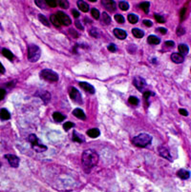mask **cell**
<instances>
[{
	"instance_id": "3",
	"label": "cell",
	"mask_w": 191,
	"mask_h": 192,
	"mask_svg": "<svg viewBox=\"0 0 191 192\" xmlns=\"http://www.w3.org/2000/svg\"><path fill=\"white\" fill-rule=\"evenodd\" d=\"M28 141L31 144L32 149L36 151V152H44L47 150V147L45 145H43L42 143H40L38 137L35 134H30L28 137Z\"/></svg>"
},
{
	"instance_id": "7",
	"label": "cell",
	"mask_w": 191,
	"mask_h": 192,
	"mask_svg": "<svg viewBox=\"0 0 191 192\" xmlns=\"http://www.w3.org/2000/svg\"><path fill=\"white\" fill-rule=\"evenodd\" d=\"M133 85L135 86V88L139 90V91H142L146 87V81L143 79L142 77L139 76H136L133 79Z\"/></svg>"
},
{
	"instance_id": "5",
	"label": "cell",
	"mask_w": 191,
	"mask_h": 192,
	"mask_svg": "<svg viewBox=\"0 0 191 192\" xmlns=\"http://www.w3.org/2000/svg\"><path fill=\"white\" fill-rule=\"evenodd\" d=\"M39 76L41 79H44V80L49 81V82L58 81V74L52 69H47V68L42 69L39 73Z\"/></svg>"
},
{
	"instance_id": "50",
	"label": "cell",
	"mask_w": 191,
	"mask_h": 192,
	"mask_svg": "<svg viewBox=\"0 0 191 192\" xmlns=\"http://www.w3.org/2000/svg\"><path fill=\"white\" fill-rule=\"evenodd\" d=\"M179 112H180V114H182L183 116H187V115H188L187 110H185L184 109H179Z\"/></svg>"
},
{
	"instance_id": "34",
	"label": "cell",
	"mask_w": 191,
	"mask_h": 192,
	"mask_svg": "<svg viewBox=\"0 0 191 192\" xmlns=\"http://www.w3.org/2000/svg\"><path fill=\"white\" fill-rule=\"evenodd\" d=\"M89 33L91 36L95 37V38H98L100 36V33H99V30L96 29V28H92L90 31H89Z\"/></svg>"
},
{
	"instance_id": "24",
	"label": "cell",
	"mask_w": 191,
	"mask_h": 192,
	"mask_svg": "<svg viewBox=\"0 0 191 192\" xmlns=\"http://www.w3.org/2000/svg\"><path fill=\"white\" fill-rule=\"evenodd\" d=\"M78 7L83 13H87L89 11V5L84 1H78Z\"/></svg>"
},
{
	"instance_id": "20",
	"label": "cell",
	"mask_w": 191,
	"mask_h": 192,
	"mask_svg": "<svg viewBox=\"0 0 191 192\" xmlns=\"http://www.w3.org/2000/svg\"><path fill=\"white\" fill-rule=\"evenodd\" d=\"M87 135L91 138H97L101 135V131L99 129H91L87 131Z\"/></svg>"
},
{
	"instance_id": "8",
	"label": "cell",
	"mask_w": 191,
	"mask_h": 192,
	"mask_svg": "<svg viewBox=\"0 0 191 192\" xmlns=\"http://www.w3.org/2000/svg\"><path fill=\"white\" fill-rule=\"evenodd\" d=\"M56 15L57 16V18H58V20L60 21V23H61V25H64V26H69V25H71L72 24V20H71V18L65 13H63V12H57V13H56Z\"/></svg>"
},
{
	"instance_id": "33",
	"label": "cell",
	"mask_w": 191,
	"mask_h": 192,
	"mask_svg": "<svg viewBox=\"0 0 191 192\" xmlns=\"http://www.w3.org/2000/svg\"><path fill=\"white\" fill-rule=\"evenodd\" d=\"M118 7L122 11H127L129 9V4L126 1H121L118 3Z\"/></svg>"
},
{
	"instance_id": "10",
	"label": "cell",
	"mask_w": 191,
	"mask_h": 192,
	"mask_svg": "<svg viewBox=\"0 0 191 192\" xmlns=\"http://www.w3.org/2000/svg\"><path fill=\"white\" fill-rule=\"evenodd\" d=\"M35 96L39 97L45 104H48L51 100V94L46 90H40L35 93Z\"/></svg>"
},
{
	"instance_id": "40",
	"label": "cell",
	"mask_w": 191,
	"mask_h": 192,
	"mask_svg": "<svg viewBox=\"0 0 191 192\" xmlns=\"http://www.w3.org/2000/svg\"><path fill=\"white\" fill-rule=\"evenodd\" d=\"M45 3H46L48 6L52 7V8H55V7L57 5V1H54V0H46Z\"/></svg>"
},
{
	"instance_id": "2",
	"label": "cell",
	"mask_w": 191,
	"mask_h": 192,
	"mask_svg": "<svg viewBox=\"0 0 191 192\" xmlns=\"http://www.w3.org/2000/svg\"><path fill=\"white\" fill-rule=\"evenodd\" d=\"M152 142V136L147 133H141L134 137L132 140L133 145L138 148H146Z\"/></svg>"
},
{
	"instance_id": "18",
	"label": "cell",
	"mask_w": 191,
	"mask_h": 192,
	"mask_svg": "<svg viewBox=\"0 0 191 192\" xmlns=\"http://www.w3.org/2000/svg\"><path fill=\"white\" fill-rule=\"evenodd\" d=\"M73 114L74 116H76L77 118L80 119V120H85L86 119V115L84 113V111L81 109H76L73 110Z\"/></svg>"
},
{
	"instance_id": "38",
	"label": "cell",
	"mask_w": 191,
	"mask_h": 192,
	"mask_svg": "<svg viewBox=\"0 0 191 192\" xmlns=\"http://www.w3.org/2000/svg\"><path fill=\"white\" fill-rule=\"evenodd\" d=\"M154 17H155V19L157 20V22H159V23H164V22H165V18H164L163 16L160 15V14L155 13V14H154Z\"/></svg>"
},
{
	"instance_id": "17",
	"label": "cell",
	"mask_w": 191,
	"mask_h": 192,
	"mask_svg": "<svg viewBox=\"0 0 191 192\" xmlns=\"http://www.w3.org/2000/svg\"><path fill=\"white\" fill-rule=\"evenodd\" d=\"M72 140H73L74 142H77V143H83L84 141H85V139H84V137L80 134V133H79L78 131H74L73 132V136H72Z\"/></svg>"
},
{
	"instance_id": "45",
	"label": "cell",
	"mask_w": 191,
	"mask_h": 192,
	"mask_svg": "<svg viewBox=\"0 0 191 192\" xmlns=\"http://www.w3.org/2000/svg\"><path fill=\"white\" fill-rule=\"evenodd\" d=\"M142 23H143V25H145L146 27H152L153 26V23L150 20H143Z\"/></svg>"
},
{
	"instance_id": "44",
	"label": "cell",
	"mask_w": 191,
	"mask_h": 192,
	"mask_svg": "<svg viewBox=\"0 0 191 192\" xmlns=\"http://www.w3.org/2000/svg\"><path fill=\"white\" fill-rule=\"evenodd\" d=\"M108 51L111 52V53H115V52L117 51V47H116V45H115V44H110V45L108 46Z\"/></svg>"
},
{
	"instance_id": "9",
	"label": "cell",
	"mask_w": 191,
	"mask_h": 192,
	"mask_svg": "<svg viewBox=\"0 0 191 192\" xmlns=\"http://www.w3.org/2000/svg\"><path fill=\"white\" fill-rule=\"evenodd\" d=\"M5 159H7V161L9 162V164L13 167H18L19 165V162H20V159L14 155V154H6L5 155Z\"/></svg>"
},
{
	"instance_id": "11",
	"label": "cell",
	"mask_w": 191,
	"mask_h": 192,
	"mask_svg": "<svg viewBox=\"0 0 191 192\" xmlns=\"http://www.w3.org/2000/svg\"><path fill=\"white\" fill-rule=\"evenodd\" d=\"M159 154L162 157V158H164V159H166V160H168V161H170V162H172L173 161V159H172V157H171V155H170V152H169V150L167 149V148H165V147H160L159 148Z\"/></svg>"
},
{
	"instance_id": "39",
	"label": "cell",
	"mask_w": 191,
	"mask_h": 192,
	"mask_svg": "<svg viewBox=\"0 0 191 192\" xmlns=\"http://www.w3.org/2000/svg\"><path fill=\"white\" fill-rule=\"evenodd\" d=\"M58 5H59L62 9H68V8H69V2H68V1H64V0L58 1Z\"/></svg>"
},
{
	"instance_id": "46",
	"label": "cell",
	"mask_w": 191,
	"mask_h": 192,
	"mask_svg": "<svg viewBox=\"0 0 191 192\" xmlns=\"http://www.w3.org/2000/svg\"><path fill=\"white\" fill-rule=\"evenodd\" d=\"M75 24H76L77 28H78V29H79L80 31H83V30H84V28H83V26H82V24H81V23H80L79 20H76Z\"/></svg>"
},
{
	"instance_id": "6",
	"label": "cell",
	"mask_w": 191,
	"mask_h": 192,
	"mask_svg": "<svg viewBox=\"0 0 191 192\" xmlns=\"http://www.w3.org/2000/svg\"><path fill=\"white\" fill-rule=\"evenodd\" d=\"M69 95H70V98L73 100L75 103L77 104H81L82 103V97H81V94L80 92L74 87L70 88L69 89Z\"/></svg>"
},
{
	"instance_id": "13",
	"label": "cell",
	"mask_w": 191,
	"mask_h": 192,
	"mask_svg": "<svg viewBox=\"0 0 191 192\" xmlns=\"http://www.w3.org/2000/svg\"><path fill=\"white\" fill-rule=\"evenodd\" d=\"M113 33H114V34H115V36H116L117 38L121 39V40H123V39H125V38L127 37L126 32L123 31V30H122V29L116 28V29H114Z\"/></svg>"
},
{
	"instance_id": "4",
	"label": "cell",
	"mask_w": 191,
	"mask_h": 192,
	"mask_svg": "<svg viewBox=\"0 0 191 192\" xmlns=\"http://www.w3.org/2000/svg\"><path fill=\"white\" fill-rule=\"evenodd\" d=\"M41 55V50L37 45L30 44L28 46V59L31 62H36Z\"/></svg>"
},
{
	"instance_id": "49",
	"label": "cell",
	"mask_w": 191,
	"mask_h": 192,
	"mask_svg": "<svg viewBox=\"0 0 191 192\" xmlns=\"http://www.w3.org/2000/svg\"><path fill=\"white\" fill-rule=\"evenodd\" d=\"M156 31H157V32H159V33H161V34H165V33H167V30H166L165 28H161V27L158 28Z\"/></svg>"
},
{
	"instance_id": "27",
	"label": "cell",
	"mask_w": 191,
	"mask_h": 192,
	"mask_svg": "<svg viewBox=\"0 0 191 192\" xmlns=\"http://www.w3.org/2000/svg\"><path fill=\"white\" fill-rule=\"evenodd\" d=\"M139 7L145 12V13H149V7H150V3L149 2H147V1H145V2H141L139 5Z\"/></svg>"
},
{
	"instance_id": "1",
	"label": "cell",
	"mask_w": 191,
	"mask_h": 192,
	"mask_svg": "<svg viewBox=\"0 0 191 192\" xmlns=\"http://www.w3.org/2000/svg\"><path fill=\"white\" fill-rule=\"evenodd\" d=\"M81 162L84 169L86 171H90L91 169L98 164L99 162V155L97 151L94 149H86L82 152L81 155Z\"/></svg>"
},
{
	"instance_id": "47",
	"label": "cell",
	"mask_w": 191,
	"mask_h": 192,
	"mask_svg": "<svg viewBox=\"0 0 191 192\" xmlns=\"http://www.w3.org/2000/svg\"><path fill=\"white\" fill-rule=\"evenodd\" d=\"M70 33H71V35L73 36V37H75V38H78L79 37V33L75 31V30H73V29H71L70 31Z\"/></svg>"
},
{
	"instance_id": "22",
	"label": "cell",
	"mask_w": 191,
	"mask_h": 192,
	"mask_svg": "<svg viewBox=\"0 0 191 192\" xmlns=\"http://www.w3.org/2000/svg\"><path fill=\"white\" fill-rule=\"evenodd\" d=\"M0 118L2 120H10L11 119V113L7 109H0Z\"/></svg>"
},
{
	"instance_id": "12",
	"label": "cell",
	"mask_w": 191,
	"mask_h": 192,
	"mask_svg": "<svg viewBox=\"0 0 191 192\" xmlns=\"http://www.w3.org/2000/svg\"><path fill=\"white\" fill-rule=\"evenodd\" d=\"M79 86H80V88L82 89H84L86 92H88L90 94H94L95 91H96L95 88L92 85H90V84H88L86 82H79Z\"/></svg>"
},
{
	"instance_id": "41",
	"label": "cell",
	"mask_w": 191,
	"mask_h": 192,
	"mask_svg": "<svg viewBox=\"0 0 191 192\" xmlns=\"http://www.w3.org/2000/svg\"><path fill=\"white\" fill-rule=\"evenodd\" d=\"M155 93L152 92V91H145V93H143V98H145V100H148L149 97H151V96H154Z\"/></svg>"
},
{
	"instance_id": "53",
	"label": "cell",
	"mask_w": 191,
	"mask_h": 192,
	"mask_svg": "<svg viewBox=\"0 0 191 192\" xmlns=\"http://www.w3.org/2000/svg\"><path fill=\"white\" fill-rule=\"evenodd\" d=\"M5 71H6V69H5V68H4V66L2 65L1 62H0V73L4 74V73H5Z\"/></svg>"
},
{
	"instance_id": "36",
	"label": "cell",
	"mask_w": 191,
	"mask_h": 192,
	"mask_svg": "<svg viewBox=\"0 0 191 192\" xmlns=\"http://www.w3.org/2000/svg\"><path fill=\"white\" fill-rule=\"evenodd\" d=\"M74 127H75V124L72 123V122H66V123H64V125H63V129H64L65 131H68L70 129L74 128Z\"/></svg>"
},
{
	"instance_id": "15",
	"label": "cell",
	"mask_w": 191,
	"mask_h": 192,
	"mask_svg": "<svg viewBox=\"0 0 191 192\" xmlns=\"http://www.w3.org/2000/svg\"><path fill=\"white\" fill-rule=\"evenodd\" d=\"M177 176H178L180 179H182V180H187V179L190 177V172H189L188 170H186V169H182L178 170Z\"/></svg>"
},
{
	"instance_id": "30",
	"label": "cell",
	"mask_w": 191,
	"mask_h": 192,
	"mask_svg": "<svg viewBox=\"0 0 191 192\" xmlns=\"http://www.w3.org/2000/svg\"><path fill=\"white\" fill-rule=\"evenodd\" d=\"M101 22H102L103 24H105V25H109V24L111 23V17L109 16V14H108L106 12H104V13H102Z\"/></svg>"
},
{
	"instance_id": "32",
	"label": "cell",
	"mask_w": 191,
	"mask_h": 192,
	"mask_svg": "<svg viewBox=\"0 0 191 192\" xmlns=\"http://www.w3.org/2000/svg\"><path fill=\"white\" fill-rule=\"evenodd\" d=\"M128 102L132 106H138L139 104V100L136 97V96H130L128 99Z\"/></svg>"
},
{
	"instance_id": "51",
	"label": "cell",
	"mask_w": 191,
	"mask_h": 192,
	"mask_svg": "<svg viewBox=\"0 0 191 192\" xmlns=\"http://www.w3.org/2000/svg\"><path fill=\"white\" fill-rule=\"evenodd\" d=\"M164 45H165V46H167V47H170V48H172V47H174L175 43H174L173 41H166V42H164Z\"/></svg>"
},
{
	"instance_id": "31",
	"label": "cell",
	"mask_w": 191,
	"mask_h": 192,
	"mask_svg": "<svg viewBox=\"0 0 191 192\" xmlns=\"http://www.w3.org/2000/svg\"><path fill=\"white\" fill-rule=\"evenodd\" d=\"M127 19H128V21H129L131 24H136V23L139 21V17H138V15H136V14H134V13H130V14H128Z\"/></svg>"
},
{
	"instance_id": "52",
	"label": "cell",
	"mask_w": 191,
	"mask_h": 192,
	"mask_svg": "<svg viewBox=\"0 0 191 192\" xmlns=\"http://www.w3.org/2000/svg\"><path fill=\"white\" fill-rule=\"evenodd\" d=\"M72 13H73V15H74L75 18H79V15H80L79 12H78L77 10H73V11H72Z\"/></svg>"
},
{
	"instance_id": "16",
	"label": "cell",
	"mask_w": 191,
	"mask_h": 192,
	"mask_svg": "<svg viewBox=\"0 0 191 192\" xmlns=\"http://www.w3.org/2000/svg\"><path fill=\"white\" fill-rule=\"evenodd\" d=\"M53 118H54V120H55V122H57V123H61V122H63L64 120H65L66 116H64L62 113H60V112H58V111H56V112L53 113Z\"/></svg>"
},
{
	"instance_id": "43",
	"label": "cell",
	"mask_w": 191,
	"mask_h": 192,
	"mask_svg": "<svg viewBox=\"0 0 191 192\" xmlns=\"http://www.w3.org/2000/svg\"><path fill=\"white\" fill-rule=\"evenodd\" d=\"M6 96V90L4 88H0V101H2Z\"/></svg>"
},
{
	"instance_id": "28",
	"label": "cell",
	"mask_w": 191,
	"mask_h": 192,
	"mask_svg": "<svg viewBox=\"0 0 191 192\" xmlns=\"http://www.w3.org/2000/svg\"><path fill=\"white\" fill-rule=\"evenodd\" d=\"M50 20H51L53 25H55L56 27H60L61 26V23H60V21L58 20V18H57V16L56 14H52L50 16Z\"/></svg>"
},
{
	"instance_id": "23",
	"label": "cell",
	"mask_w": 191,
	"mask_h": 192,
	"mask_svg": "<svg viewBox=\"0 0 191 192\" xmlns=\"http://www.w3.org/2000/svg\"><path fill=\"white\" fill-rule=\"evenodd\" d=\"M102 4L109 11H115V9H116V2L115 1H109V0L107 1V0H105V1H102Z\"/></svg>"
},
{
	"instance_id": "48",
	"label": "cell",
	"mask_w": 191,
	"mask_h": 192,
	"mask_svg": "<svg viewBox=\"0 0 191 192\" xmlns=\"http://www.w3.org/2000/svg\"><path fill=\"white\" fill-rule=\"evenodd\" d=\"M185 12H186V10H185V8H183V9H182V11H181V13H180V16H181V20L183 21V19H184V17H185Z\"/></svg>"
},
{
	"instance_id": "25",
	"label": "cell",
	"mask_w": 191,
	"mask_h": 192,
	"mask_svg": "<svg viewBox=\"0 0 191 192\" xmlns=\"http://www.w3.org/2000/svg\"><path fill=\"white\" fill-rule=\"evenodd\" d=\"M132 33H133V35H134L135 37H137V38H142L143 36H145V32L141 31V30H139V29H137V28H135V29L132 30Z\"/></svg>"
},
{
	"instance_id": "26",
	"label": "cell",
	"mask_w": 191,
	"mask_h": 192,
	"mask_svg": "<svg viewBox=\"0 0 191 192\" xmlns=\"http://www.w3.org/2000/svg\"><path fill=\"white\" fill-rule=\"evenodd\" d=\"M38 19H39V21L43 24V25H45L46 27H50V21L48 20V18L45 16V15H43V14H38Z\"/></svg>"
},
{
	"instance_id": "29",
	"label": "cell",
	"mask_w": 191,
	"mask_h": 192,
	"mask_svg": "<svg viewBox=\"0 0 191 192\" xmlns=\"http://www.w3.org/2000/svg\"><path fill=\"white\" fill-rule=\"evenodd\" d=\"M2 53H3V55H4L7 59H9L10 61H13V60H14V54H13V53H12L10 50H8V49H3V50H2Z\"/></svg>"
},
{
	"instance_id": "14",
	"label": "cell",
	"mask_w": 191,
	"mask_h": 192,
	"mask_svg": "<svg viewBox=\"0 0 191 192\" xmlns=\"http://www.w3.org/2000/svg\"><path fill=\"white\" fill-rule=\"evenodd\" d=\"M170 58H171V60H172L174 63H176V64H182V63L184 61V56L182 55V54H180V53H172V55H171Z\"/></svg>"
},
{
	"instance_id": "37",
	"label": "cell",
	"mask_w": 191,
	"mask_h": 192,
	"mask_svg": "<svg viewBox=\"0 0 191 192\" xmlns=\"http://www.w3.org/2000/svg\"><path fill=\"white\" fill-rule=\"evenodd\" d=\"M115 20H116L117 23H119V24H123L124 21H125L124 17H123L122 14H116V15H115Z\"/></svg>"
},
{
	"instance_id": "19",
	"label": "cell",
	"mask_w": 191,
	"mask_h": 192,
	"mask_svg": "<svg viewBox=\"0 0 191 192\" xmlns=\"http://www.w3.org/2000/svg\"><path fill=\"white\" fill-rule=\"evenodd\" d=\"M178 50H179V53L182 55H185L189 53V48L185 44H180L178 47Z\"/></svg>"
},
{
	"instance_id": "35",
	"label": "cell",
	"mask_w": 191,
	"mask_h": 192,
	"mask_svg": "<svg viewBox=\"0 0 191 192\" xmlns=\"http://www.w3.org/2000/svg\"><path fill=\"white\" fill-rule=\"evenodd\" d=\"M91 14H92V16L95 19H99L100 18V12H99V10H97L96 8H93L91 10Z\"/></svg>"
},
{
	"instance_id": "21",
	"label": "cell",
	"mask_w": 191,
	"mask_h": 192,
	"mask_svg": "<svg viewBox=\"0 0 191 192\" xmlns=\"http://www.w3.org/2000/svg\"><path fill=\"white\" fill-rule=\"evenodd\" d=\"M147 43L150 45H159L161 43V39L156 35H149L147 37Z\"/></svg>"
},
{
	"instance_id": "42",
	"label": "cell",
	"mask_w": 191,
	"mask_h": 192,
	"mask_svg": "<svg viewBox=\"0 0 191 192\" xmlns=\"http://www.w3.org/2000/svg\"><path fill=\"white\" fill-rule=\"evenodd\" d=\"M184 33H185V30H184L182 26L178 27V29H177V35H178V36H182V35H183Z\"/></svg>"
}]
</instances>
